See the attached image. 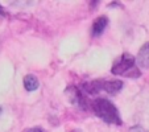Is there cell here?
Listing matches in <instances>:
<instances>
[{
  "label": "cell",
  "instance_id": "cell-1",
  "mask_svg": "<svg viewBox=\"0 0 149 132\" xmlns=\"http://www.w3.org/2000/svg\"><path fill=\"white\" fill-rule=\"evenodd\" d=\"M91 107H93L94 112L96 114V116H99L106 123L116 124V126L121 124V119H120V115H119L118 108L108 99H104V98L95 99L91 103Z\"/></svg>",
  "mask_w": 149,
  "mask_h": 132
},
{
  "label": "cell",
  "instance_id": "cell-2",
  "mask_svg": "<svg viewBox=\"0 0 149 132\" xmlns=\"http://www.w3.org/2000/svg\"><path fill=\"white\" fill-rule=\"evenodd\" d=\"M111 71L115 75H123L128 78H139L141 75V71L136 65L135 58L128 53L121 54L120 58L116 59Z\"/></svg>",
  "mask_w": 149,
  "mask_h": 132
},
{
  "label": "cell",
  "instance_id": "cell-3",
  "mask_svg": "<svg viewBox=\"0 0 149 132\" xmlns=\"http://www.w3.org/2000/svg\"><path fill=\"white\" fill-rule=\"evenodd\" d=\"M123 82L121 81H106V79H98L93 81L90 83H84L83 89L87 94H99L100 91H104L107 94H116L121 90Z\"/></svg>",
  "mask_w": 149,
  "mask_h": 132
},
{
  "label": "cell",
  "instance_id": "cell-4",
  "mask_svg": "<svg viewBox=\"0 0 149 132\" xmlns=\"http://www.w3.org/2000/svg\"><path fill=\"white\" fill-rule=\"evenodd\" d=\"M65 94H66V96H68V99L70 101L71 104L78 106V107H81V108H86L87 102H86V98H84L83 93H81V90H79L78 87L69 86L65 90Z\"/></svg>",
  "mask_w": 149,
  "mask_h": 132
},
{
  "label": "cell",
  "instance_id": "cell-5",
  "mask_svg": "<svg viewBox=\"0 0 149 132\" xmlns=\"http://www.w3.org/2000/svg\"><path fill=\"white\" fill-rule=\"evenodd\" d=\"M137 65L144 69H149V42L144 44L137 54Z\"/></svg>",
  "mask_w": 149,
  "mask_h": 132
},
{
  "label": "cell",
  "instance_id": "cell-6",
  "mask_svg": "<svg viewBox=\"0 0 149 132\" xmlns=\"http://www.w3.org/2000/svg\"><path fill=\"white\" fill-rule=\"evenodd\" d=\"M107 24H108V19L106 16L98 17L93 24V34L94 36H99V34L103 33L106 27H107Z\"/></svg>",
  "mask_w": 149,
  "mask_h": 132
},
{
  "label": "cell",
  "instance_id": "cell-7",
  "mask_svg": "<svg viewBox=\"0 0 149 132\" xmlns=\"http://www.w3.org/2000/svg\"><path fill=\"white\" fill-rule=\"evenodd\" d=\"M38 79L36 78L34 75L29 74V75H25L24 78V87H25L26 91H34L38 89Z\"/></svg>",
  "mask_w": 149,
  "mask_h": 132
},
{
  "label": "cell",
  "instance_id": "cell-8",
  "mask_svg": "<svg viewBox=\"0 0 149 132\" xmlns=\"http://www.w3.org/2000/svg\"><path fill=\"white\" fill-rule=\"evenodd\" d=\"M131 132H145L143 128H140V127H135V128L131 129Z\"/></svg>",
  "mask_w": 149,
  "mask_h": 132
},
{
  "label": "cell",
  "instance_id": "cell-9",
  "mask_svg": "<svg viewBox=\"0 0 149 132\" xmlns=\"http://www.w3.org/2000/svg\"><path fill=\"white\" fill-rule=\"evenodd\" d=\"M28 132H44V131H42L41 128H32V129H29Z\"/></svg>",
  "mask_w": 149,
  "mask_h": 132
},
{
  "label": "cell",
  "instance_id": "cell-10",
  "mask_svg": "<svg viewBox=\"0 0 149 132\" xmlns=\"http://www.w3.org/2000/svg\"><path fill=\"white\" fill-rule=\"evenodd\" d=\"M0 15H4V9H3V7H0Z\"/></svg>",
  "mask_w": 149,
  "mask_h": 132
},
{
  "label": "cell",
  "instance_id": "cell-11",
  "mask_svg": "<svg viewBox=\"0 0 149 132\" xmlns=\"http://www.w3.org/2000/svg\"><path fill=\"white\" fill-rule=\"evenodd\" d=\"M0 111H1V108H0Z\"/></svg>",
  "mask_w": 149,
  "mask_h": 132
}]
</instances>
